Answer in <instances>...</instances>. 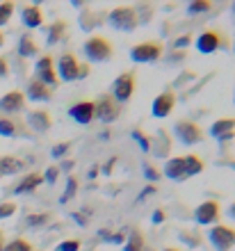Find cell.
I'll return each mask as SVG.
<instances>
[{
  "label": "cell",
  "instance_id": "6da1fadb",
  "mask_svg": "<svg viewBox=\"0 0 235 251\" xmlns=\"http://www.w3.org/2000/svg\"><path fill=\"white\" fill-rule=\"evenodd\" d=\"M107 23H110L114 30H119V32H132V30L139 25L135 7H131V5L114 7V9L107 14Z\"/></svg>",
  "mask_w": 235,
  "mask_h": 251
},
{
  "label": "cell",
  "instance_id": "7a4b0ae2",
  "mask_svg": "<svg viewBox=\"0 0 235 251\" xmlns=\"http://www.w3.org/2000/svg\"><path fill=\"white\" fill-rule=\"evenodd\" d=\"M82 50H85V57L89 62H107L112 57V53H114L110 39H105L103 34H92L85 41Z\"/></svg>",
  "mask_w": 235,
  "mask_h": 251
},
{
  "label": "cell",
  "instance_id": "3957f363",
  "mask_svg": "<svg viewBox=\"0 0 235 251\" xmlns=\"http://www.w3.org/2000/svg\"><path fill=\"white\" fill-rule=\"evenodd\" d=\"M119 114H121V105L110 94H103L98 100H94V119H101L103 124H112L119 119Z\"/></svg>",
  "mask_w": 235,
  "mask_h": 251
},
{
  "label": "cell",
  "instance_id": "277c9868",
  "mask_svg": "<svg viewBox=\"0 0 235 251\" xmlns=\"http://www.w3.org/2000/svg\"><path fill=\"white\" fill-rule=\"evenodd\" d=\"M174 135L178 137V142L185 146H194L199 144V142H203V130L201 126L194 124V121L189 119H183V121H176V126H174Z\"/></svg>",
  "mask_w": 235,
  "mask_h": 251
},
{
  "label": "cell",
  "instance_id": "5b68a950",
  "mask_svg": "<svg viewBox=\"0 0 235 251\" xmlns=\"http://www.w3.org/2000/svg\"><path fill=\"white\" fill-rule=\"evenodd\" d=\"M210 245L215 247V251H231L235 247V228L224 224H215L208 231Z\"/></svg>",
  "mask_w": 235,
  "mask_h": 251
},
{
  "label": "cell",
  "instance_id": "8992f818",
  "mask_svg": "<svg viewBox=\"0 0 235 251\" xmlns=\"http://www.w3.org/2000/svg\"><path fill=\"white\" fill-rule=\"evenodd\" d=\"M132 94H135V73L126 71V73H121V75L114 80L110 96L117 100L119 105H121V103H128V100L132 99Z\"/></svg>",
  "mask_w": 235,
  "mask_h": 251
},
{
  "label": "cell",
  "instance_id": "52a82bcc",
  "mask_svg": "<svg viewBox=\"0 0 235 251\" xmlns=\"http://www.w3.org/2000/svg\"><path fill=\"white\" fill-rule=\"evenodd\" d=\"M160 55H162V44H157V41H144V44L131 48V60L137 62V64L156 62L160 60Z\"/></svg>",
  "mask_w": 235,
  "mask_h": 251
},
{
  "label": "cell",
  "instance_id": "ba28073f",
  "mask_svg": "<svg viewBox=\"0 0 235 251\" xmlns=\"http://www.w3.org/2000/svg\"><path fill=\"white\" fill-rule=\"evenodd\" d=\"M34 75H37V80H39V82H44V85L51 87V89H55V87H57L59 78H57L55 62H52L51 55H41L39 60H37V64H34Z\"/></svg>",
  "mask_w": 235,
  "mask_h": 251
},
{
  "label": "cell",
  "instance_id": "9c48e42d",
  "mask_svg": "<svg viewBox=\"0 0 235 251\" xmlns=\"http://www.w3.org/2000/svg\"><path fill=\"white\" fill-rule=\"evenodd\" d=\"M219 215H222V208L217 201L208 199V201H203V203L196 205L194 210V222L201 226H215L219 222Z\"/></svg>",
  "mask_w": 235,
  "mask_h": 251
},
{
  "label": "cell",
  "instance_id": "30bf717a",
  "mask_svg": "<svg viewBox=\"0 0 235 251\" xmlns=\"http://www.w3.org/2000/svg\"><path fill=\"white\" fill-rule=\"evenodd\" d=\"M57 78L59 80H66V82H76L78 80V73H80V62L78 57L73 53H64L62 57L57 60Z\"/></svg>",
  "mask_w": 235,
  "mask_h": 251
},
{
  "label": "cell",
  "instance_id": "8fae6325",
  "mask_svg": "<svg viewBox=\"0 0 235 251\" xmlns=\"http://www.w3.org/2000/svg\"><path fill=\"white\" fill-rule=\"evenodd\" d=\"M210 135L219 142V144H229L231 139H235V117H226V119H217L210 126Z\"/></svg>",
  "mask_w": 235,
  "mask_h": 251
},
{
  "label": "cell",
  "instance_id": "7c38bea8",
  "mask_svg": "<svg viewBox=\"0 0 235 251\" xmlns=\"http://www.w3.org/2000/svg\"><path fill=\"white\" fill-rule=\"evenodd\" d=\"M174 105H176V94L171 92V89H167V92L156 96L151 112H153V117H157V119H164V117H169V114L174 112Z\"/></svg>",
  "mask_w": 235,
  "mask_h": 251
},
{
  "label": "cell",
  "instance_id": "4fadbf2b",
  "mask_svg": "<svg viewBox=\"0 0 235 251\" xmlns=\"http://www.w3.org/2000/svg\"><path fill=\"white\" fill-rule=\"evenodd\" d=\"M23 107H26V96H23V92L12 89V92L2 94V99H0V112L19 114V112H23Z\"/></svg>",
  "mask_w": 235,
  "mask_h": 251
},
{
  "label": "cell",
  "instance_id": "5bb4252c",
  "mask_svg": "<svg viewBox=\"0 0 235 251\" xmlns=\"http://www.w3.org/2000/svg\"><path fill=\"white\" fill-rule=\"evenodd\" d=\"M222 48V34L215 32V30H203L199 37H196V50L203 55H210Z\"/></svg>",
  "mask_w": 235,
  "mask_h": 251
},
{
  "label": "cell",
  "instance_id": "9a60e30c",
  "mask_svg": "<svg viewBox=\"0 0 235 251\" xmlns=\"http://www.w3.org/2000/svg\"><path fill=\"white\" fill-rule=\"evenodd\" d=\"M69 117L80 126L92 124L94 121V100H80V103L71 105L69 107Z\"/></svg>",
  "mask_w": 235,
  "mask_h": 251
},
{
  "label": "cell",
  "instance_id": "2e32d148",
  "mask_svg": "<svg viewBox=\"0 0 235 251\" xmlns=\"http://www.w3.org/2000/svg\"><path fill=\"white\" fill-rule=\"evenodd\" d=\"M27 126H30L34 132L44 135V132L51 130L52 117L46 112V110H32V112H27Z\"/></svg>",
  "mask_w": 235,
  "mask_h": 251
},
{
  "label": "cell",
  "instance_id": "e0dca14e",
  "mask_svg": "<svg viewBox=\"0 0 235 251\" xmlns=\"http://www.w3.org/2000/svg\"><path fill=\"white\" fill-rule=\"evenodd\" d=\"M52 89L51 87H46L44 82H39L37 78H32L30 82H27V87H26V99H30V100H37V103H46V100H51V96H52Z\"/></svg>",
  "mask_w": 235,
  "mask_h": 251
},
{
  "label": "cell",
  "instance_id": "ac0fdd59",
  "mask_svg": "<svg viewBox=\"0 0 235 251\" xmlns=\"http://www.w3.org/2000/svg\"><path fill=\"white\" fill-rule=\"evenodd\" d=\"M164 176L174 183H183L187 180V172H185V160L178 155V158H169L167 165H164Z\"/></svg>",
  "mask_w": 235,
  "mask_h": 251
},
{
  "label": "cell",
  "instance_id": "d6986e66",
  "mask_svg": "<svg viewBox=\"0 0 235 251\" xmlns=\"http://www.w3.org/2000/svg\"><path fill=\"white\" fill-rule=\"evenodd\" d=\"M149 151H153V155L156 158H167L171 151V139L169 135L164 130H160L157 135H153V137L149 139Z\"/></svg>",
  "mask_w": 235,
  "mask_h": 251
},
{
  "label": "cell",
  "instance_id": "ffe728a7",
  "mask_svg": "<svg viewBox=\"0 0 235 251\" xmlns=\"http://www.w3.org/2000/svg\"><path fill=\"white\" fill-rule=\"evenodd\" d=\"M21 21H23V25L34 30V27H41L44 23V14H41V7L39 5H26L21 9Z\"/></svg>",
  "mask_w": 235,
  "mask_h": 251
},
{
  "label": "cell",
  "instance_id": "44dd1931",
  "mask_svg": "<svg viewBox=\"0 0 235 251\" xmlns=\"http://www.w3.org/2000/svg\"><path fill=\"white\" fill-rule=\"evenodd\" d=\"M26 169V162L21 158H14V155H2L0 158V176H14Z\"/></svg>",
  "mask_w": 235,
  "mask_h": 251
},
{
  "label": "cell",
  "instance_id": "7402d4cb",
  "mask_svg": "<svg viewBox=\"0 0 235 251\" xmlns=\"http://www.w3.org/2000/svg\"><path fill=\"white\" fill-rule=\"evenodd\" d=\"M39 185H44V178H41V174L32 172L21 178V183L14 187V194H27V192H34Z\"/></svg>",
  "mask_w": 235,
  "mask_h": 251
},
{
  "label": "cell",
  "instance_id": "603a6c76",
  "mask_svg": "<svg viewBox=\"0 0 235 251\" xmlns=\"http://www.w3.org/2000/svg\"><path fill=\"white\" fill-rule=\"evenodd\" d=\"M146 249V240H144V233L139 228H131L128 235H126L124 242V251H144Z\"/></svg>",
  "mask_w": 235,
  "mask_h": 251
},
{
  "label": "cell",
  "instance_id": "cb8c5ba5",
  "mask_svg": "<svg viewBox=\"0 0 235 251\" xmlns=\"http://www.w3.org/2000/svg\"><path fill=\"white\" fill-rule=\"evenodd\" d=\"M105 21V12H92V9H87V12H82V16H80V27L82 30H94L96 25H101Z\"/></svg>",
  "mask_w": 235,
  "mask_h": 251
},
{
  "label": "cell",
  "instance_id": "d4e9b609",
  "mask_svg": "<svg viewBox=\"0 0 235 251\" xmlns=\"http://www.w3.org/2000/svg\"><path fill=\"white\" fill-rule=\"evenodd\" d=\"M66 34V21H55V23H51V27L46 30V37H48V46H55V44H59V41L64 39Z\"/></svg>",
  "mask_w": 235,
  "mask_h": 251
},
{
  "label": "cell",
  "instance_id": "484cf974",
  "mask_svg": "<svg viewBox=\"0 0 235 251\" xmlns=\"http://www.w3.org/2000/svg\"><path fill=\"white\" fill-rule=\"evenodd\" d=\"M39 53V46H37V41H34L32 34H23L19 39V55L21 57H32V55Z\"/></svg>",
  "mask_w": 235,
  "mask_h": 251
},
{
  "label": "cell",
  "instance_id": "4316f807",
  "mask_svg": "<svg viewBox=\"0 0 235 251\" xmlns=\"http://www.w3.org/2000/svg\"><path fill=\"white\" fill-rule=\"evenodd\" d=\"M183 160H185V172H187V178H189V176H196V174H201L203 169H206L203 160L199 158V155H194V153H189V155H183Z\"/></svg>",
  "mask_w": 235,
  "mask_h": 251
},
{
  "label": "cell",
  "instance_id": "83f0119b",
  "mask_svg": "<svg viewBox=\"0 0 235 251\" xmlns=\"http://www.w3.org/2000/svg\"><path fill=\"white\" fill-rule=\"evenodd\" d=\"M46 222H51V215L48 212H34V215H27L26 217V226L27 228H39Z\"/></svg>",
  "mask_w": 235,
  "mask_h": 251
},
{
  "label": "cell",
  "instance_id": "f1b7e54d",
  "mask_svg": "<svg viewBox=\"0 0 235 251\" xmlns=\"http://www.w3.org/2000/svg\"><path fill=\"white\" fill-rule=\"evenodd\" d=\"M212 9V2L210 0H192L187 5V12L189 14H206Z\"/></svg>",
  "mask_w": 235,
  "mask_h": 251
},
{
  "label": "cell",
  "instance_id": "f546056e",
  "mask_svg": "<svg viewBox=\"0 0 235 251\" xmlns=\"http://www.w3.org/2000/svg\"><path fill=\"white\" fill-rule=\"evenodd\" d=\"M0 135L2 137H16L19 135V126L12 119H0Z\"/></svg>",
  "mask_w": 235,
  "mask_h": 251
},
{
  "label": "cell",
  "instance_id": "4dcf8cb0",
  "mask_svg": "<svg viewBox=\"0 0 235 251\" xmlns=\"http://www.w3.org/2000/svg\"><path fill=\"white\" fill-rule=\"evenodd\" d=\"M2 251H34V249H32V245H30L27 240L16 238V240H12V242H7Z\"/></svg>",
  "mask_w": 235,
  "mask_h": 251
},
{
  "label": "cell",
  "instance_id": "1f68e13d",
  "mask_svg": "<svg viewBox=\"0 0 235 251\" xmlns=\"http://www.w3.org/2000/svg\"><path fill=\"white\" fill-rule=\"evenodd\" d=\"M12 14H14V2H9V0H7V2H0V27L9 23Z\"/></svg>",
  "mask_w": 235,
  "mask_h": 251
},
{
  "label": "cell",
  "instance_id": "d6a6232c",
  "mask_svg": "<svg viewBox=\"0 0 235 251\" xmlns=\"http://www.w3.org/2000/svg\"><path fill=\"white\" fill-rule=\"evenodd\" d=\"M128 231H119V233H110V231H101V238H105L112 245H124Z\"/></svg>",
  "mask_w": 235,
  "mask_h": 251
},
{
  "label": "cell",
  "instance_id": "836d02e7",
  "mask_svg": "<svg viewBox=\"0 0 235 251\" xmlns=\"http://www.w3.org/2000/svg\"><path fill=\"white\" fill-rule=\"evenodd\" d=\"M69 151H71V144L69 142H57V144L51 149V155L52 158H64V155H69Z\"/></svg>",
  "mask_w": 235,
  "mask_h": 251
},
{
  "label": "cell",
  "instance_id": "e575fe53",
  "mask_svg": "<svg viewBox=\"0 0 235 251\" xmlns=\"http://www.w3.org/2000/svg\"><path fill=\"white\" fill-rule=\"evenodd\" d=\"M135 14H137L139 23H149L151 16H153V7L151 5H139V7H135Z\"/></svg>",
  "mask_w": 235,
  "mask_h": 251
},
{
  "label": "cell",
  "instance_id": "d590c367",
  "mask_svg": "<svg viewBox=\"0 0 235 251\" xmlns=\"http://www.w3.org/2000/svg\"><path fill=\"white\" fill-rule=\"evenodd\" d=\"M16 210H19V208H16V203H14V201H2V203H0V219L14 217V215H16Z\"/></svg>",
  "mask_w": 235,
  "mask_h": 251
},
{
  "label": "cell",
  "instance_id": "8d00e7d4",
  "mask_svg": "<svg viewBox=\"0 0 235 251\" xmlns=\"http://www.w3.org/2000/svg\"><path fill=\"white\" fill-rule=\"evenodd\" d=\"M76 190H78V180H76V178L71 176V178L66 180V190H64V194H62V199H59V201H62V203H66L69 199H73Z\"/></svg>",
  "mask_w": 235,
  "mask_h": 251
},
{
  "label": "cell",
  "instance_id": "74e56055",
  "mask_svg": "<svg viewBox=\"0 0 235 251\" xmlns=\"http://www.w3.org/2000/svg\"><path fill=\"white\" fill-rule=\"evenodd\" d=\"M57 251H80V240H62Z\"/></svg>",
  "mask_w": 235,
  "mask_h": 251
},
{
  "label": "cell",
  "instance_id": "f35d334b",
  "mask_svg": "<svg viewBox=\"0 0 235 251\" xmlns=\"http://www.w3.org/2000/svg\"><path fill=\"white\" fill-rule=\"evenodd\" d=\"M144 178L151 180V183H156V180H160V172H157L153 165H144Z\"/></svg>",
  "mask_w": 235,
  "mask_h": 251
},
{
  "label": "cell",
  "instance_id": "ab89813d",
  "mask_svg": "<svg viewBox=\"0 0 235 251\" xmlns=\"http://www.w3.org/2000/svg\"><path fill=\"white\" fill-rule=\"evenodd\" d=\"M57 176H59V169H57V167H48L46 172L41 174V178H44V183H51V185L55 183V180H57Z\"/></svg>",
  "mask_w": 235,
  "mask_h": 251
},
{
  "label": "cell",
  "instance_id": "60d3db41",
  "mask_svg": "<svg viewBox=\"0 0 235 251\" xmlns=\"http://www.w3.org/2000/svg\"><path fill=\"white\" fill-rule=\"evenodd\" d=\"M178 238H185V242H187L189 247H199V245H201L199 235H194V233H189V231H181V233H178Z\"/></svg>",
  "mask_w": 235,
  "mask_h": 251
},
{
  "label": "cell",
  "instance_id": "b9f144b4",
  "mask_svg": "<svg viewBox=\"0 0 235 251\" xmlns=\"http://www.w3.org/2000/svg\"><path fill=\"white\" fill-rule=\"evenodd\" d=\"M189 41H192L189 34H181V37L174 39V48H185V46H189Z\"/></svg>",
  "mask_w": 235,
  "mask_h": 251
},
{
  "label": "cell",
  "instance_id": "7bdbcfd3",
  "mask_svg": "<svg viewBox=\"0 0 235 251\" xmlns=\"http://www.w3.org/2000/svg\"><path fill=\"white\" fill-rule=\"evenodd\" d=\"M89 73H92V66L87 64V62H85V64H80V73H78V80H85L87 75H89Z\"/></svg>",
  "mask_w": 235,
  "mask_h": 251
},
{
  "label": "cell",
  "instance_id": "ee69618b",
  "mask_svg": "<svg viewBox=\"0 0 235 251\" xmlns=\"http://www.w3.org/2000/svg\"><path fill=\"white\" fill-rule=\"evenodd\" d=\"M7 75H9V64L5 57H0V78H7Z\"/></svg>",
  "mask_w": 235,
  "mask_h": 251
},
{
  "label": "cell",
  "instance_id": "f6af8a7d",
  "mask_svg": "<svg viewBox=\"0 0 235 251\" xmlns=\"http://www.w3.org/2000/svg\"><path fill=\"white\" fill-rule=\"evenodd\" d=\"M164 217H167V215H164V210H156V212H153V224H162Z\"/></svg>",
  "mask_w": 235,
  "mask_h": 251
},
{
  "label": "cell",
  "instance_id": "bcb514c9",
  "mask_svg": "<svg viewBox=\"0 0 235 251\" xmlns=\"http://www.w3.org/2000/svg\"><path fill=\"white\" fill-rule=\"evenodd\" d=\"M114 165H117V158H112L107 165L103 167V174H112V169H114Z\"/></svg>",
  "mask_w": 235,
  "mask_h": 251
},
{
  "label": "cell",
  "instance_id": "7dc6e473",
  "mask_svg": "<svg viewBox=\"0 0 235 251\" xmlns=\"http://www.w3.org/2000/svg\"><path fill=\"white\" fill-rule=\"evenodd\" d=\"M153 192H156V185H149V187H146V190L142 192V194H139V201H142L144 197H149V194H153Z\"/></svg>",
  "mask_w": 235,
  "mask_h": 251
},
{
  "label": "cell",
  "instance_id": "c3c4849f",
  "mask_svg": "<svg viewBox=\"0 0 235 251\" xmlns=\"http://www.w3.org/2000/svg\"><path fill=\"white\" fill-rule=\"evenodd\" d=\"M73 217L78 219V224H80V226H85V224H87V219H85V215H80V212H76V215H73Z\"/></svg>",
  "mask_w": 235,
  "mask_h": 251
},
{
  "label": "cell",
  "instance_id": "681fc988",
  "mask_svg": "<svg viewBox=\"0 0 235 251\" xmlns=\"http://www.w3.org/2000/svg\"><path fill=\"white\" fill-rule=\"evenodd\" d=\"M71 167H73V162H71V160H69V162H66V160H64V162H62V165H59L57 169H64V172H69Z\"/></svg>",
  "mask_w": 235,
  "mask_h": 251
},
{
  "label": "cell",
  "instance_id": "f907efd6",
  "mask_svg": "<svg viewBox=\"0 0 235 251\" xmlns=\"http://www.w3.org/2000/svg\"><path fill=\"white\" fill-rule=\"evenodd\" d=\"M226 215H229V217L235 222V203H231V205H229V210H226Z\"/></svg>",
  "mask_w": 235,
  "mask_h": 251
},
{
  "label": "cell",
  "instance_id": "816d5d0a",
  "mask_svg": "<svg viewBox=\"0 0 235 251\" xmlns=\"http://www.w3.org/2000/svg\"><path fill=\"white\" fill-rule=\"evenodd\" d=\"M5 245H7V242H5V233L0 231V251L5 249Z\"/></svg>",
  "mask_w": 235,
  "mask_h": 251
},
{
  "label": "cell",
  "instance_id": "f5cc1de1",
  "mask_svg": "<svg viewBox=\"0 0 235 251\" xmlns=\"http://www.w3.org/2000/svg\"><path fill=\"white\" fill-rule=\"evenodd\" d=\"M2 44H5V34L0 32V46H2Z\"/></svg>",
  "mask_w": 235,
  "mask_h": 251
},
{
  "label": "cell",
  "instance_id": "db71d44e",
  "mask_svg": "<svg viewBox=\"0 0 235 251\" xmlns=\"http://www.w3.org/2000/svg\"><path fill=\"white\" fill-rule=\"evenodd\" d=\"M162 251H178V249H174V247H167V249H162Z\"/></svg>",
  "mask_w": 235,
  "mask_h": 251
},
{
  "label": "cell",
  "instance_id": "11a10c76",
  "mask_svg": "<svg viewBox=\"0 0 235 251\" xmlns=\"http://www.w3.org/2000/svg\"><path fill=\"white\" fill-rule=\"evenodd\" d=\"M231 9H233V16H235V2H233V7H231Z\"/></svg>",
  "mask_w": 235,
  "mask_h": 251
},
{
  "label": "cell",
  "instance_id": "9f6ffc18",
  "mask_svg": "<svg viewBox=\"0 0 235 251\" xmlns=\"http://www.w3.org/2000/svg\"><path fill=\"white\" fill-rule=\"evenodd\" d=\"M144 251H153V249H144Z\"/></svg>",
  "mask_w": 235,
  "mask_h": 251
},
{
  "label": "cell",
  "instance_id": "6f0895ef",
  "mask_svg": "<svg viewBox=\"0 0 235 251\" xmlns=\"http://www.w3.org/2000/svg\"><path fill=\"white\" fill-rule=\"evenodd\" d=\"M233 100H235V94H233Z\"/></svg>",
  "mask_w": 235,
  "mask_h": 251
},
{
  "label": "cell",
  "instance_id": "680465c9",
  "mask_svg": "<svg viewBox=\"0 0 235 251\" xmlns=\"http://www.w3.org/2000/svg\"><path fill=\"white\" fill-rule=\"evenodd\" d=\"M233 50H235V46H233Z\"/></svg>",
  "mask_w": 235,
  "mask_h": 251
}]
</instances>
